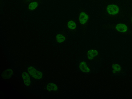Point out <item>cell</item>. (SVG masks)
I'll return each mask as SVG.
<instances>
[{
	"label": "cell",
	"mask_w": 132,
	"mask_h": 99,
	"mask_svg": "<svg viewBox=\"0 0 132 99\" xmlns=\"http://www.w3.org/2000/svg\"><path fill=\"white\" fill-rule=\"evenodd\" d=\"M124 14L121 6L118 4L112 3L106 5L103 16L108 19H113L120 18L123 16Z\"/></svg>",
	"instance_id": "cell-1"
},
{
	"label": "cell",
	"mask_w": 132,
	"mask_h": 99,
	"mask_svg": "<svg viewBox=\"0 0 132 99\" xmlns=\"http://www.w3.org/2000/svg\"><path fill=\"white\" fill-rule=\"evenodd\" d=\"M102 27L106 29L112 30L120 34L132 36V30L128 25L124 23L106 24H103Z\"/></svg>",
	"instance_id": "cell-2"
},
{
	"label": "cell",
	"mask_w": 132,
	"mask_h": 99,
	"mask_svg": "<svg viewBox=\"0 0 132 99\" xmlns=\"http://www.w3.org/2000/svg\"><path fill=\"white\" fill-rule=\"evenodd\" d=\"M89 16L85 11L80 10L78 14V19L80 25L83 31H85L88 24Z\"/></svg>",
	"instance_id": "cell-3"
},
{
	"label": "cell",
	"mask_w": 132,
	"mask_h": 99,
	"mask_svg": "<svg viewBox=\"0 0 132 99\" xmlns=\"http://www.w3.org/2000/svg\"><path fill=\"white\" fill-rule=\"evenodd\" d=\"M28 71L30 75L34 78L39 79L42 76V73L32 67H29Z\"/></svg>",
	"instance_id": "cell-4"
},
{
	"label": "cell",
	"mask_w": 132,
	"mask_h": 99,
	"mask_svg": "<svg viewBox=\"0 0 132 99\" xmlns=\"http://www.w3.org/2000/svg\"><path fill=\"white\" fill-rule=\"evenodd\" d=\"M66 27L68 31L71 33H74L76 32L77 29V26L75 21L71 19L67 23Z\"/></svg>",
	"instance_id": "cell-5"
},
{
	"label": "cell",
	"mask_w": 132,
	"mask_h": 99,
	"mask_svg": "<svg viewBox=\"0 0 132 99\" xmlns=\"http://www.w3.org/2000/svg\"><path fill=\"white\" fill-rule=\"evenodd\" d=\"M67 35L65 32H62L58 34L56 36L57 41L59 43L64 42L66 39Z\"/></svg>",
	"instance_id": "cell-6"
},
{
	"label": "cell",
	"mask_w": 132,
	"mask_h": 99,
	"mask_svg": "<svg viewBox=\"0 0 132 99\" xmlns=\"http://www.w3.org/2000/svg\"><path fill=\"white\" fill-rule=\"evenodd\" d=\"M41 0H33L28 5L29 8L30 10H33L36 8L39 4Z\"/></svg>",
	"instance_id": "cell-7"
},
{
	"label": "cell",
	"mask_w": 132,
	"mask_h": 99,
	"mask_svg": "<svg viewBox=\"0 0 132 99\" xmlns=\"http://www.w3.org/2000/svg\"><path fill=\"white\" fill-rule=\"evenodd\" d=\"M98 54L97 51L95 50L91 49L89 50L87 52V57L90 59H93L97 56Z\"/></svg>",
	"instance_id": "cell-8"
},
{
	"label": "cell",
	"mask_w": 132,
	"mask_h": 99,
	"mask_svg": "<svg viewBox=\"0 0 132 99\" xmlns=\"http://www.w3.org/2000/svg\"><path fill=\"white\" fill-rule=\"evenodd\" d=\"M22 77L25 85L27 86H29L30 84V81L28 74L26 72H24L22 74Z\"/></svg>",
	"instance_id": "cell-9"
},
{
	"label": "cell",
	"mask_w": 132,
	"mask_h": 99,
	"mask_svg": "<svg viewBox=\"0 0 132 99\" xmlns=\"http://www.w3.org/2000/svg\"><path fill=\"white\" fill-rule=\"evenodd\" d=\"M79 66L80 69L83 72L87 73L90 71L89 69L84 62H81L79 64Z\"/></svg>",
	"instance_id": "cell-10"
},
{
	"label": "cell",
	"mask_w": 132,
	"mask_h": 99,
	"mask_svg": "<svg viewBox=\"0 0 132 99\" xmlns=\"http://www.w3.org/2000/svg\"><path fill=\"white\" fill-rule=\"evenodd\" d=\"M47 89L50 91H56L57 89L56 85L53 83H51L48 84L47 86Z\"/></svg>",
	"instance_id": "cell-11"
},
{
	"label": "cell",
	"mask_w": 132,
	"mask_h": 99,
	"mask_svg": "<svg viewBox=\"0 0 132 99\" xmlns=\"http://www.w3.org/2000/svg\"><path fill=\"white\" fill-rule=\"evenodd\" d=\"M130 21L132 26V13H131L130 17Z\"/></svg>",
	"instance_id": "cell-12"
},
{
	"label": "cell",
	"mask_w": 132,
	"mask_h": 99,
	"mask_svg": "<svg viewBox=\"0 0 132 99\" xmlns=\"http://www.w3.org/2000/svg\"><path fill=\"white\" fill-rule=\"evenodd\" d=\"M31 0H24V1L25 2H27Z\"/></svg>",
	"instance_id": "cell-13"
}]
</instances>
